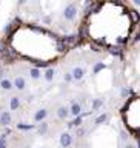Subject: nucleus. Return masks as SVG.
<instances>
[{
    "label": "nucleus",
    "instance_id": "nucleus-1",
    "mask_svg": "<svg viewBox=\"0 0 140 148\" xmlns=\"http://www.w3.org/2000/svg\"><path fill=\"white\" fill-rule=\"evenodd\" d=\"M76 14H77V6L74 3L71 5H68L66 8H65V12H63V16L66 20H72V18H76Z\"/></svg>",
    "mask_w": 140,
    "mask_h": 148
},
{
    "label": "nucleus",
    "instance_id": "nucleus-2",
    "mask_svg": "<svg viewBox=\"0 0 140 148\" xmlns=\"http://www.w3.org/2000/svg\"><path fill=\"white\" fill-rule=\"evenodd\" d=\"M71 143H72V137H71V134L66 133V131L60 134V145H62L63 148H68L69 145H71Z\"/></svg>",
    "mask_w": 140,
    "mask_h": 148
},
{
    "label": "nucleus",
    "instance_id": "nucleus-3",
    "mask_svg": "<svg viewBox=\"0 0 140 148\" xmlns=\"http://www.w3.org/2000/svg\"><path fill=\"white\" fill-rule=\"evenodd\" d=\"M0 123L5 125V127L11 123V114H9L8 111H3V113L0 114Z\"/></svg>",
    "mask_w": 140,
    "mask_h": 148
},
{
    "label": "nucleus",
    "instance_id": "nucleus-4",
    "mask_svg": "<svg viewBox=\"0 0 140 148\" xmlns=\"http://www.w3.org/2000/svg\"><path fill=\"white\" fill-rule=\"evenodd\" d=\"M46 116H48V111H46L45 108H42V110H39V111L34 114V120H36V122H42V120H43Z\"/></svg>",
    "mask_w": 140,
    "mask_h": 148
},
{
    "label": "nucleus",
    "instance_id": "nucleus-5",
    "mask_svg": "<svg viewBox=\"0 0 140 148\" xmlns=\"http://www.w3.org/2000/svg\"><path fill=\"white\" fill-rule=\"evenodd\" d=\"M83 74H85V71H83V68H74L72 69V73H71V76L72 79H76V80H80V79L83 77Z\"/></svg>",
    "mask_w": 140,
    "mask_h": 148
},
{
    "label": "nucleus",
    "instance_id": "nucleus-6",
    "mask_svg": "<svg viewBox=\"0 0 140 148\" xmlns=\"http://www.w3.org/2000/svg\"><path fill=\"white\" fill-rule=\"evenodd\" d=\"M14 85H16L17 90H25V86H26V82H25V79L23 77H16V80H14Z\"/></svg>",
    "mask_w": 140,
    "mask_h": 148
},
{
    "label": "nucleus",
    "instance_id": "nucleus-7",
    "mask_svg": "<svg viewBox=\"0 0 140 148\" xmlns=\"http://www.w3.org/2000/svg\"><path fill=\"white\" fill-rule=\"evenodd\" d=\"M69 113L74 114V116H80V113H82V105H80V103H72L71 108H69Z\"/></svg>",
    "mask_w": 140,
    "mask_h": 148
},
{
    "label": "nucleus",
    "instance_id": "nucleus-8",
    "mask_svg": "<svg viewBox=\"0 0 140 148\" xmlns=\"http://www.w3.org/2000/svg\"><path fill=\"white\" fill-rule=\"evenodd\" d=\"M0 86H2V90H5V91L12 90V83H11V80H8V79H2V80H0Z\"/></svg>",
    "mask_w": 140,
    "mask_h": 148
},
{
    "label": "nucleus",
    "instance_id": "nucleus-9",
    "mask_svg": "<svg viewBox=\"0 0 140 148\" xmlns=\"http://www.w3.org/2000/svg\"><path fill=\"white\" fill-rule=\"evenodd\" d=\"M9 106H11V110L12 111H16L18 106H20V99H18L17 96H14V97H11V102H9Z\"/></svg>",
    "mask_w": 140,
    "mask_h": 148
},
{
    "label": "nucleus",
    "instance_id": "nucleus-10",
    "mask_svg": "<svg viewBox=\"0 0 140 148\" xmlns=\"http://www.w3.org/2000/svg\"><path fill=\"white\" fill-rule=\"evenodd\" d=\"M68 114H69V110L66 108V106H60V108L57 110V116L60 119H66Z\"/></svg>",
    "mask_w": 140,
    "mask_h": 148
},
{
    "label": "nucleus",
    "instance_id": "nucleus-11",
    "mask_svg": "<svg viewBox=\"0 0 140 148\" xmlns=\"http://www.w3.org/2000/svg\"><path fill=\"white\" fill-rule=\"evenodd\" d=\"M54 69L53 68H48V69H46V73H45V79H46V80H48V82H51V80H53V79H54Z\"/></svg>",
    "mask_w": 140,
    "mask_h": 148
},
{
    "label": "nucleus",
    "instance_id": "nucleus-12",
    "mask_svg": "<svg viewBox=\"0 0 140 148\" xmlns=\"http://www.w3.org/2000/svg\"><path fill=\"white\" fill-rule=\"evenodd\" d=\"M102 105H103V99H96L92 102V111H97Z\"/></svg>",
    "mask_w": 140,
    "mask_h": 148
},
{
    "label": "nucleus",
    "instance_id": "nucleus-13",
    "mask_svg": "<svg viewBox=\"0 0 140 148\" xmlns=\"http://www.w3.org/2000/svg\"><path fill=\"white\" fill-rule=\"evenodd\" d=\"M29 76H31L32 79H39V77H40L39 68H32V69H29Z\"/></svg>",
    "mask_w": 140,
    "mask_h": 148
},
{
    "label": "nucleus",
    "instance_id": "nucleus-14",
    "mask_svg": "<svg viewBox=\"0 0 140 148\" xmlns=\"http://www.w3.org/2000/svg\"><path fill=\"white\" fill-rule=\"evenodd\" d=\"M69 127H72V125H76V127H79V125H82V116H76V119H74V122L68 123Z\"/></svg>",
    "mask_w": 140,
    "mask_h": 148
},
{
    "label": "nucleus",
    "instance_id": "nucleus-15",
    "mask_svg": "<svg viewBox=\"0 0 140 148\" xmlns=\"http://www.w3.org/2000/svg\"><path fill=\"white\" fill-rule=\"evenodd\" d=\"M17 128L18 130H25V131H28V130H32L36 128L34 125H23V123H17Z\"/></svg>",
    "mask_w": 140,
    "mask_h": 148
},
{
    "label": "nucleus",
    "instance_id": "nucleus-16",
    "mask_svg": "<svg viewBox=\"0 0 140 148\" xmlns=\"http://www.w3.org/2000/svg\"><path fill=\"white\" fill-rule=\"evenodd\" d=\"M106 119H108V116H106V114H100L99 117L96 119V123H102V122H105Z\"/></svg>",
    "mask_w": 140,
    "mask_h": 148
},
{
    "label": "nucleus",
    "instance_id": "nucleus-17",
    "mask_svg": "<svg viewBox=\"0 0 140 148\" xmlns=\"http://www.w3.org/2000/svg\"><path fill=\"white\" fill-rule=\"evenodd\" d=\"M39 131H40L42 134H45L46 131H48V123H42L40 127H39Z\"/></svg>",
    "mask_w": 140,
    "mask_h": 148
},
{
    "label": "nucleus",
    "instance_id": "nucleus-18",
    "mask_svg": "<svg viewBox=\"0 0 140 148\" xmlns=\"http://www.w3.org/2000/svg\"><path fill=\"white\" fill-rule=\"evenodd\" d=\"M103 68H105V65H103V63H97L96 66H94V73L97 74V73L100 71V69H103Z\"/></svg>",
    "mask_w": 140,
    "mask_h": 148
},
{
    "label": "nucleus",
    "instance_id": "nucleus-19",
    "mask_svg": "<svg viewBox=\"0 0 140 148\" xmlns=\"http://www.w3.org/2000/svg\"><path fill=\"white\" fill-rule=\"evenodd\" d=\"M57 48H59V51H65V49H66V46H65V43H63V42H57Z\"/></svg>",
    "mask_w": 140,
    "mask_h": 148
},
{
    "label": "nucleus",
    "instance_id": "nucleus-20",
    "mask_svg": "<svg viewBox=\"0 0 140 148\" xmlns=\"http://www.w3.org/2000/svg\"><path fill=\"white\" fill-rule=\"evenodd\" d=\"M0 148H6V140H5L3 134H2V137H0Z\"/></svg>",
    "mask_w": 140,
    "mask_h": 148
},
{
    "label": "nucleus",
    "instance_id": "nucleus-21",
    "mask_svg": "<svg viewBox=\"0 0 140 148\" xmlns=\"http://www.w3.org/2000/svg\"><path fill=\"white\" fill-rule=\"evenodd\" d=\"M65 80H66V82H71V80H72L71 73H66V74H65Z\"/></svg>",
    "mask_w": 140,
    "mask_h": 148
},
{
    "label": "nucleus",
    "instance_id": "nucleus-22",
    "mask_svg": "<svg viewBox=\"0 0 140 148\" xmlns=\"http://www.w3.org/2000/svg\"><path fill=\"white\" fill-rule=\"evenodd\" d=\"M49 65V62H37V66L39 68H42V66H48Z\"/></svg>",
    "mask_w": 140,
    "mask_h": 148
},
{
    "label": "nucleus",
    "instance_id": "nucleus-23",
    "mask_svg": "<svg viewBox=\"0 0 140 148\" xmlns=\"http://www.w3.org/2000/svg\"><path fill=\"white\" fill-rule=\"evenodd\" d=\"M129 92H131V91H129V90H123V91H122V96H128Z\"/></svg>",
    "mask_w": 140,
    "mask_h": 148
},
{
    "label": "nucleus",
    "instance_id": "nucleus-24",
    "mask_svg": "<svg viewBox=\"0 0 140 148\" xmlns=\"http://www.w3.org/2000/svg\"><path fill=\"white\" fill-rule=\"evenodd\" d=\"M2 77H3V66H0V80H2Z\"/></svg>",
    "mask_w": 140,
    "mask_h": 148
},
{
    "label": "nucleus",
    "instance_id": "nucleus-25",
    "mask_svg": "<svg viewBox=\"0 0 140 148\" xmlns=\"http://www.w3.org/2000/svg\"><path fill=\"white\" fill-rule=\"evenodd\" d=\"M83 133H85L83 130H79V131H77V134H79V136H83Z\"/></svg>",
    "mask_w": 140,
    "mask_h": 148
},
{
    "label": "nucleus",
    "instance_id": "nucleus-26",
    "mask_svg": "<svg viewBox=\"0 0 140 148\" xmlns=\"http://www.w3.org/2000/svg\"><path fill=\"white\" fill-rule=\"evenodd\" d=\"M125 148H136L134 145H125Z\"/></svg>",
    "mask_w": 140,
    "mask_h": 148
}]
</instances>
